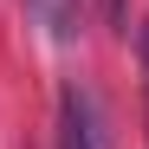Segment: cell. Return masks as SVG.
<instances>
[{
    "mask_svg": "<svg viewBox=\"0 0 149 149\" xmlns=\"http://www.w3.org/2000/svg\"><path fill=\"white\" fill-rule=\"evenodd\" d=\"M58 149H104V123H97V104L84 84L58 91Z\"/></svg>",
    "mask_w": 149,
    "mask_h": 149,
    "instance_id": "6da1fadb",
    "label": "cell"
},
{
    "mask_svg": "<svg viewBox=\"0 0 149 149\" xmlns=\"http://www.w3.org/2000/svg\"><path fill=\"white\" fill-rule=\"evenodd\" d=\"M26 7L45 19L52 39H78V33H84V7H78V0H26Z\"/></svg>",
    "mask_w": 149,
    "mask_h": 149,
    "instance_id": "7a4b0ae2",
    "label": "cell"
},
{
    "mask_svg": "<svg viewBox=\"0 0 149 149\" xmlns=\"http://www.w3.org/2000/svg\"><path fill=\"white\" fill-rule=\"evenodd\" d=\"M91 7H97V19L110 33H130V0H91Z\"/></svg>",
    "mask_w": 149,
    "mask_h": 149,
    "instance_id": "3957f363",
    "label": "cell"
},
{
    "mask_svg": "<svg viewBox=\"0 0 149 149\" xmlns=\"http://www.w3.org/2000/svg\"><path fill=\"white\" fill-rule=\"evenodd\" d=\"M143 97H149V26H143Z\"/></svg>",
    "mask_w": 149,
    "mask_h": 149,
    "instance_id": "277c9868",
    "label": "cell"
},
{
    "mask_svg": "<svg viewBox=\"0 0 149 149\" xmlns=\"http://www.w3.org/2000/svg\"><path fill=\"white\" fill-rule=\"evenodd\" d=\"M143 130H149V97H143Z\"/></svg>",
    "mask_w": 149,
    "mask_h": 149,
    "instance_id": "5b68a950",
    "label": "cell"
}]
</instances>
